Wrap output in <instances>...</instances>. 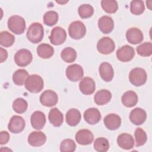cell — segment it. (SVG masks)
<instances>
[{
    "instance_id": "34",
    "label": "cell",
    "mask_w": 152,
    "mask_h": 152,
    "mask_svg": "<svg viewBox=\"0 0 152 152\" xmlns=\"http://www.w3.org/2000/svg\"><path fill=\"white\" fill-rule=\"evenodd\" d=\"M27 102L23 98L16 99L12 103L13 110L17 113H23L27 109Z\"/></svg>"
},
{
    "instance_id": "43",
    "label": "cell",
    "mask_w": 152,
    "mask_h": 152,
    "mask_svg": "<svg viewBox=\"0 0 152 152\" xmlns=\"http://www.w3.org/2000/svg\"><path fill=\"white\" fill-rule=\"evenodd\" d=\"M57 3H59V4H65V3H66L67 2H68V1H64V2H61V1H56Z\"/></svg>"
},
{
    "instance_id": "12",
    "label": "cell",
    "mask_w": 152,
    "mask_h": 152,
    "mask_svg": "<svg viewBox=\"0 0 152 152\" xmlns=\"http://www.w3.org/2000/svg\"><path fill=\"white\" fill-rule=\"evenodd\" d=\"M135 55V51L132 47L124 45L116 51V57L121 62H128L132 60Z\"/></svg>"
},
{
    "instance_id": "37",
    "label": "cell",
    "mask_w": 152,
    "mask_h": 152,
    "mask_svg": "<svg viewBox=\"0 0 152 152\" xmlns=\"http://www.w3.org/2000/svg\"><path fill=\"white\" fill-rule=\"evenodd\" d=\"M138 54L142 56H149L152 53V44L151 42H145L137 48Z\"/></svg>"
},
{
    "instance_id": "22",
    "label": "cell",
    "mask_w": 152,
    "mask_h": 152,
    "mask_svg": "<svg viewBox=\"0 0 152 152\" xmlns=\"http://www.w3.org/2000/svg\"><path fill=\"white\" fill-rule=\"evenodd\" d=\"M117 144L121 148L130 150L132 148L134 145V140L131 135L123 133L118 137Z\"/></svg>"
},
{
    "instance_id": "3",
    "label": "cell",
    "mask_w": 152,
    "mask_h": 152,
    "mask_svg": "<svg viewBox=\"0 0 152 152\" xmlns=\"http://www.w3.org/2000/svg\"><path fill=\"white\" fill-rule=\"evenodd\" d=\"M7 24L8 28L16 34L23 33L26 28L25 20L19 15H12L10 17Z\"/></svg>"
},
{
    "instance_id": "14",
    "label": "cell",
    "mask_w": 152,
    "mask_h": 152,
    "mask_svg": "<svg viewBox=\"0 0 152 152\" xmlns=\"http://www.w3.org/2000/svg\"><path fill=\"white\" fill-rule=\"evenodd\" d=\"M79 88L84 94H91L94 92L96 89L95 82L90 77H84L79 83Z\"/></svg>"
},
{
    "instance_id": "30",
    "label": "cell",
    "mask_w": 152,
    "mask_h": 152,
    "mask_svg": "<svg viewBox=\"0 0 152 152\" xmlns=\"http://www.w3.org/2000/svg\"><path fill=\"white\" fill-rule=\"evenodd\" d=\"M61 56L62 59L66 62H73L76 59L77 52L73 48L68 47L62 50Z\"/></svg>"
},
{
    "instance_id": "10",
    "label": "cell",
    "mask_w": 152,
    "mask_h": 152,
    "mask_svg": "<svg viewBox=\"0 0 152 152\" xmlns=\"http://www.w3.org/2000/svg\"><path fill=\"white\" fill-rule=\"evenodd\" d=\"M26 126L24 119L20 116H13L8 125V130L14 134H18L22 132Z\"/></svg>"
},
{
    "instance_id": "2",
    "label": "cell",
    "mask_w": 152,
    "mask_h": 152,
    "mask_svg": "<svg viewBox=\"0 0 152 152\" xmlns=\"http://www.w3.org/2000/svg\"><path fill=\"white\" fill-rule=\"evenodd\" d=\"M43 80L40 76L36 74H32L27 78L25 83V87L28 91L37 93L43 89Z\"/></svg>"
},
{
    "instance_id": "17",
    "label": "cell",
    "mask_w": 152,
    "mask_h": 152,
    "mask_svg": "<svg viewBox=\"0 0 152 152\" xmlns=\"http://www.w3.org/2000/svg\"><path fill=\"white\" fill-rule=\"evenodd\" d=\"M28 144L33 147H40L45 144L46 136L41 131H33L28 137Z\"/></svg>"
},
{
    "instance_id": "20",
    "label": "cell",
    "mask_w": 152,
    "mask_h": 152,
    "mask_svg": "<svg viewBox=\"0 0 152 152\" xmlns=\"http://www.w3.org/2000/svg\"><path fill=\"white\" fill-rule=\"evenodd\" d=\"M99 74L101 78L106 82L110 81L113 77L114 71L112 65L108 62H103L100 65Z\"/></svg>"
},
{
    "instance_id": "28",
    "label": "cell",
    "mask_w": 152,
    "mask_h": 152,
    "mask_svg": "<svg viewBox=\"0 0 152 152\" xmlns=\"http://www.w3.org/2000/svg\"><path fill=\"white\" fill-rule=\"evenodd\" d=\"M37 53L41 58L48 59L53 56L54 49L49 44L42 43L37 48Z\"/></svg>"
},
{
    "instance_id": "24",
    "label": "cell",
    "mask_w": 152,
    "mask_h": 152,
    "mask_svg": "<svg viewBox=\"0 0 152 152\" xmlns=\"http://www.w3.org/2000/svg\"><path fill=\"white\" fill-rule=\"evenodd\" d=\"M122 104L127 107H132L138 102V96L133 91H127L124 93L121 97Z\"/></svg>"
},
{
    "instance_id": "32",
    "label": "cell",
    "mask_w": 152,
    "mask_h": 152,
    "mask_svg": "<svg viewBox=\"0 0 152 152\" xmlns=\"http://www.w3.org/2000/svg\"><path fill=\"white\" fill-rule=\"evenodd\" d=\"M101 6L104 11L110 14L116 12L118 9V3L114 0H103Z\"/></svg>"
},
{
    "instance_id": "6",
    "label": "cell",
    "mask_w": 152,
    "mask_h": 152,
    "mask_svg": "<svg viewBox=\"0 0 152 152\" xmlns=\"http://www.w3.org/2000/svg\"><path fill=\"white\" fill-rule=\"evenodd\" d=\"M33 56L30 50L22 49L16 52L14 55V61L19 66H26L30 64L32 61Z\"/></svg>"
},
{
    "instance_id": "44",
    "label": "cell",
    "mask_w": 152,
    "mask_h": 152,
    "mask_svg": "<svg viewBox=\"0 0 152 152\" xmlns=\"http://www.w3.org/2000/svg\"><path fill=\"white\" fill-rule=\"evenodd\" d=\"M148 2H150V3H151V1H147V2H146L147 4H148ZM150 5H150V4H149V5H147V6L148 7V8H149L150 10H151V8H150Z\"/></svg>"
},
{
    "instance_id": "29",
    "label": "cell",
    "mask_w": 152,
    "mask_h": 152,
    "mask_svg": "<svg viewBox=\"0 0 152 152\" xmlns=\"http://www.w3.org/2000/svg\"><path fill=\"white\" fill-rule=\"evenodd\" d=\"M28 73L26 69H20L15 71L12 75V81L17 86H23L28 77Z\"/></svg>"
},
{
    "instance_id": "21",
    "label": "cell",
    "mask_w": 152,
    "mask_h": 152,
    "mask_svg": "<svg viewBox=\"0 0 152 152\" xmlns=\"http://www.w3.org/2000/svg\"><path fill=\"white\" fill-rule=\"evenodd\" d=\"M84 118L88 124L94 125L100 121L101 114L97 108H89L84 112Z\"/></svg>"
},
{
    "instance_id": "19",
    "label": "cell",
    "mask_w": 152,
    "mask_h": 152,
    "mask_svg": "<svg viewBox=\"0 0 152 152\" xmlns=\"http://www.w3.org/2000/svg\"><path fill=\"white\" fill-rule=\"evenodd\" d=\"M104 125L109 130H116L121 126V119L118 115L111 113L105 116L103 120Z\"/></svg>"
},
{
    "instance_id": "4",
    "label": "cell",
    "mask_w": 152,
    "mask_h": 152,
    "mask_svg": "<svg viewBox=\"0 0 152 152\" xmlns=\"http://www.w3.org/2000/svg\"><path fill=\"white\" fill-rule=\"evenodd\" d=\"M147 76L145 71L141 68L132 69L129 74V80L132 84L138 87L144 84L147 81Z\"/></svg>"
},
{
    "instance_id": "7",
    "label": "cell",
    "mask_w": 152,
    "mask_h": 152,
    "mask_svg": "<svg viewBox=\"0 0 152 152\" xmlns=\"http://www.w3.org/2000/svg\"><path fill=\"white\" fill-rule=\"evenodd\" d=\"M115 48L113 40L108 37H104L100 39L97 44V50L102 54L107 55L111 53Z\"/></svg>"
},
{
    "instance_id": "31",
    "label": "cell",
    "mask_w": 152,
    "mask_h": 152,
    "mask_svg": "<svg viewBox=\"0 0 152 152\" xmlns=\"http://www.w3.org/2000/svg\"><path fill=\"white\" fill-rule=\"evenodd\" d=\"M15 42L14 36L7 31H1L0 33V44L4 47H10Z\"/></svg>"
},
{
    "instance_id": "18",
    "label": "cell",
    "mask_w": 152,
    "mask_h": 152,
    "mask_svg": "<svg viewBox=\"0 0 152 152\" xmlns=\"http://www.w3.org/2000/svg\"><path fill=\"white\" fill-rule=\"evenodd\" d=\"M98 27L99 30L104 34L110 33L114 27L113 19L107 15L102 16L98 20Z\"/></svg>"
},
{
    "instance_id": "26",
    "label": "cell",
    "mask_w": 152,
    "mask_h": 152,
    "mask_svg": "<svg viewBox=\"0 0 152 152\" xmlns=\"http://www.w3.org/2000/svg\"><path fill=\"white\" fill-rule=\"evenodd\" d=\"M48 118L50 124L56 127L60 126L64 121L62 113L58 108L56 107L50 109L49 113Z\"/></svg>"
},
{
    "instance_id": "42",
    "label": "cell",
    "mask_w": 152,
    "mask_h": 152,
    "mask_svg": "<svg viewBox=\"0 0 152 152\" xmlns=\"http://www.w3.org/2000/svg\"><path fill=\"white\" fill-rule=\"evenodd\" d=\"M0 55H1V62H3L4 61H5L7 58V56H8V53H7V51L3 49L2 48H0Z\"/></svg>"
},
{
    "instance_id": "38",
    "label": "cell",
    "mask_w": 152,
    "mask_h": 152,
    "mask_svg": "<svg viewBox=\"0 0 152 152\" xmlns=\"http://www.w3.org/2000/svg\"><path fill=\"white\" fill-rule=\"evenodd\" d=\"M145 10L144 2L140 0L132 1L130 4L131 12L134 15L141 14Z\"/></svg>"
},
{
    "instance_id": "25",
    "label": "cell",
    "mask_w": 152,
    "mask_h": 152,
    "mask_svg": "<svg viewBox=\"0 0 152 152\" xmlns=\"http://www.w3.org/2000/svg\"><path fill=\"white\" fill-rule=\"evenodd\" d=\"M111 98V93L107 90L102 89L98 91L95 94L94 96V100L97 105H104L109 102Z\"/></svg>"
},
{
    "instance_id": "9",
    "label": "cell",
    "mask_w": 152,
    "mask_h": 152,
    "mask_svg": "<svg viewBox=\"0 0 152 152\" xmlns=\"http://www.w3.org/2000/svg\"><path fill=\"white\" fill-rule=\"evenodd\" d=\"M66 76L68 79L72 82H76L82 78L84 71L82 66L78 64L69 65L66 69Z\"/></svg>"
},
{
    "instance_id": "13",
    "label": "cell",
    "mask_w": 152,
    "mask_h": 152,
    "mask_svg": "<svg viewBox=\"0 0 152 152\" xmlns=\"http://www.w3.org/2000/svg\"><path fill=\"white\" fill-rule=\"evenodd\" d=\"M77 142L81 145H88L93 141L94 136L93 133L88 129H83L79 130L75 136Z\"/></svg>"
},
{
    "instance_id": "23",
    "label": "cell",
    "mask_w": 152,
    "mask_h": 152,
    "mask_svg": "<svg viewBox=\"0 0 152 152\" xmlns=\"http://www.w3.org/2000/svg\"><path fill=\"white\" fill-rule=\"evenodd\" d=\"M31 126L36 129H42L46 124V117L41 111H36L31 116Z\"/></svg>"
},
{
    "instance_id": "8",
    "label": "cell",
    "mask_w": 152,
    "mask_h": 152,
    "mask_svg": "<svg viewBox=\"0 0 152 152\" xmlns=\"http://www.w3.org/2000/svg\"><path fill=\"white\" fill-rule=\"evenodd\" d=\"M50 42L54 45H60L62 44L66 39V33L65 30L61 27H54L49 37Z\"/></svg>"
},
{
    "instance_id": "39",
    "label": "cell",
    "mask_w": 152,
    "mask_h": 152,
    "mask_svg": "<svg viewBox=\"0 0 152 152\" xmlns=\"http://www.w3.org/2000/svg\"><path fill=\"white\" fill-rule=\"evenodd\" d=\"M134 135L137 147L142 146L146 142L147 139L146 133L141 128H138L135 129Z\"/></svg>"
},
{
    "instance_id": "5",
    "label": "cell",
    "mask_w": 152,
    "mask_h": 152,
    "mask_svg": "<svg viewBox=\"0 0 152 152\" xmlns=\"http://www.w3.org/2000/svg\"><path fill=\"white\" fill-rule=\"evenodd\" d=\"M69 36L76 40L83 38L86 33V28L83 22L75 21L70 24L68 27Z\"/></svg>"
},
{
    "instance_id": "11",
    "label": "cell",
    "mask_w": 152,
    "mask_h": 152,
    "mask_svg": "<svg viewBox=\"0 0 152 152\" xmlns=\"http://www.w3.org/2000/svg\"><path fill=\"white\" fill-rule=\"evenodd\" d=\"M58 101L57 94L50 90L45 91L40 96V102L45 106L52 107L55 106Z\"/></svg>"
},
{
    "instance_id": "33",
    "label": "cell",
    "mask_w": 152,
    "mask_h": 152,
    "mask_svg": "<svg viewBox=\"0 0 152 152\" xmlns=\"http://www.w3.org/2000/svg\"><path fill=\"white\" fill-rule=\"evenodd\" d=\"M93 145L94 149L99 152H106L109 148L108 140L103 137H100L96 139Z\"/></svg>"
},
{
    "instance_id": "27",
    "label": "cell",
    "mask_w": 152,
    "mask_h": 152,
    "mask_svg": "<svg viewBox=\"0 0 152 152\" xmlns=\"http://www.w3.org/2000/svg\"><path fill=\"white\" fill-rule=\"evenodd\" d=\"M81 118L80 111L77 109H69L66 114V122L71 126L78 125Z\"/></svg>"
},
{
    "instance_id": "16",
    "label": "cell",
    "mask_w": 152,
    "mask_h": 152,
    "mask_svg": "<svg viewBox=\"0 0 152 152\" xmlns=\"http://www.w3.org/2000/svg\"><path fill=\"white\" fill-rule=\"evenodd\" d=\"M126 37L128 42L131 44L136 45L141 43L144 39L142 31L138 28L132 27L127 30Z\"/></svg>"
},
{
    "instance_id": "15",
    "label": "cell",
    "mask_w": 152,
    "mask_h": 152,
    "mask_svg": "<svg viewBox=\"0 0 152 152\" xmlns=\"http://www.w3.org/2000/svg\"><path fill=\"white\" fill-rule=\"evenodd\" d=\"M147 114L144 110L140 107H136L133 109L129 114V119L131 122L135 125L142 124L146 120Z\"/></svg>"
},
{
    "instance_id": "40",
    "label": "cell",
    "mask_w": 152,
    "mask_h": 152,
    "mask_svg": "<svg viewBox=\"0 0 152 152\" xmlns=\"http://www.w3.org/2000/svg\"><path fill=\"white\" fill-rule=\"evenodd\" d=\"M75 148L76 144L75 142L71 139L64 140L60 144V151L62 152H73L75 151Z\"/></svg>"
},
{
    "instance_id": "1",
    "label": "cell",
    "mask_w": 152,
    "mask_h": 152,
    "mask_svg": "<svg viewBox=\"0 0 152 152\" xmlns=\"http://www.w3.org/2000/svg\"><path fill=\"white\" fill-rule=\"evenodd\" d=\"M44 36V30L39 23H33L28 27L27 31L28 40L33 43H38L42 41Z\"/></svg>"
},
{
    "instance_id": "35",
    "label": "cell",
    "mask_w": 152,
    "mask_h": 152,
    "mask_svg": "<svg viewBox=\"0 0 152 152\" xmlns=\"http://www.w3.org/2000/svg\"><path fill=\"white\" fill-rule=\"evenodd\" d=\"M58 21V14L56 11H49L43 16L44 23L49 26L55 25Z\"/></svg>"
},
{
    "instance_id": "41",
    "label": "cell",
    "mask_w": 152,
    "mask_h": 152,
    "mask_svg": "<svg viewBox=\"0 0 152 152\" xmlns=\"http://www.w3.org/2000/svg\"><path fill=\"white\" fill-rule=\"evenodd\" d=\"M10 139V134L8 132L2 131L0 132V143L1 145L7 144Z\"/></svg>"
},
{
    "instance_id": "36",
    "label": "cell",
    "mask_w": 152,
    "mask_h": 152,
    "mask_svg": "<svg viewBox=\"0 0 152 152\" xmlns=\"http://www.w3.org/2000/svg\"><path fill=\"white\" fill-rule=\"evenodd\" d=\"M78 12L81 18H87L93 15L94 9L93 7L89 4H83L79 7Z\"/></svg>"
}]
</instances>
